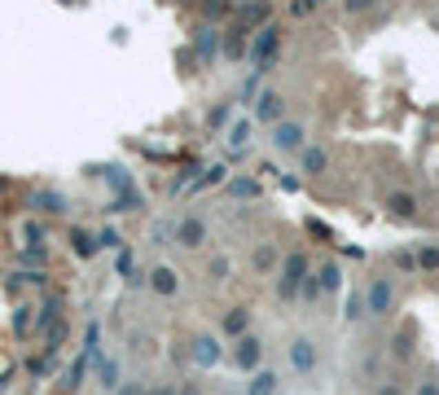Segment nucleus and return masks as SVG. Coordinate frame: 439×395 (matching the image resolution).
<instances>
[{"label": "nucleus", "mask_w": 439, "mask_h": 395, "mask_svg": "<svg viewBox=\"0 0 439 395\" xmlns=\"http://www.w3.org/2000/svg\"><path fill=\"white\" fill-rule=\"evenodd\" d=\"M272 145H277L281 154L303 150V128H299V123H277V132H272Z\"/></svg>", "instance_id": "7ed1b4c3"}, {"label": "nucleus", "mask_w": 439, "mask_h": 395, "mask_svg": "<svg viewBox=\"0 0 439 395\" xmlns=\"http://www.w3.org/2000/svg\"><path fill=\"white\" fill-rule=\"evenodd\" d=\"M369 312V303H365V294H347V316L356 321V316H365Z\"/></svg>", "instance_id": "6ab92c4d"}, {"label": "nucleus", "mask_w": 439, "mask_h": 395, "mask_svg": "<svg viewBox=\"0 0 439 395\" xmlns=\"http://www.w3.org/2000/svg\"><path fill=\"white\" fill-rule=\"evenodd\" d=\"M154 395H176V391H167V387H163V391H154Z\"/></svg>", "instance_id": "7c9ffc66"}, {"label": "nucleus", "mask_w": 439, "mask_h": 395, "mask_svg": "<svg viewBox=\"0 0 439 395\" xmlns=\"http://www.w3.org/2000/svg\"><path fill=\"white\" fill-rule=\"evenodd\" d=\"M418 395H439V382H431V378H426L422 387H418Z\"/></svg>", "instance_id": "a878e982"}, {"label": "nucleus", "mask_w": 439, "mask_h": 395, "mask_svg": "<svg viewBox=\"0 0 439 395\" xmlns=\"http://www.w3.org/2000/svg\"><path fill=\"white\" fill-rule=\"evenodd\" d=\"M391 211L400 220H409V215H418V202H413V194H391Z\"/></svg>", "instance_id": "4468645a"}, {"label": "nucleus", "mask_w": 439, "mask_h": 395, "mask_svg": "<svg viewBox=\"0 0 439 395\" xmlns=\"http://www.w3.org/2000/svg\"><path fill=\"white\" fill-rule=\"evenodd\" d=\"M255 88H259V70H255V75L242 83V101H251V97H255Z\"/></svg>", "instance_id": "b1692460"}, {"label": "nucleus", "mask_w": 439, "mask_h": 395, "mask_svg": "<svg viewBox=\"0 0 439 395\" xmlns=\"http://www.w3.org/2000/svg\"><path fill=\"white\" fill-rule=\"evenodd\" d=\"M198 49H203V57L216 53V31H198Z\"/></svg>", "instance_id": "aec40b11"}, {"label": "nucleus", "mask_w": 439, "mask_h": 395, "mask_svg": "<svg viewBox=\"0 0 439 395\" xmlns=\"http://www.w3.org/2000/svg\"><path fill=\"white\" fill-rule=\"evenodd\" d=\"M123 395H141V391H136V387H123Z\"/></svg>", "instance_id": "c85d7f7f"}, {"label": "nucleus", "mask_w": 439, "mask_h": 395, "mask_svg": "<svg viewBox=\"0 0 439 395\" xmlns=\"http://www.w3.org/2000/svg\"><path fill=\"white\" fill-rule=\"evenodd\" d=\"M242 18L246 22H268V5H264V0H251V5L242 9Z\"/></svg>", "instance_id": "f3484780"}, {"label": "nucleus", "mask_w": 439, "mask_h": 395, "mask_svg": "<svg viewBox=\"0 0 439 395\" xmlns=\"http://www.w3.org/2000/svg\"><path fill=\"white\" fill-rule=\"evenodd\" d=\"M114 382H119V369L105 361V365H101V387H114Z\"/></svg>", "instance_id": "5701e85b"}, {"label": "nucleus", "mask_w": 439, "mask_h": 395, "mask_svg": "<svg viewBox=\"0 0 439 395\" xmlns=\"http://www.w3.org/2000/svg\"><path fill=\"white\" fill-rule=\"evenodd\" d=\"M194 347H198V352H194L198 365H216V361H220V343H216V338H198Z\"/></svg>", "instance_id": "9d476101"}, {"label": "nucleus", "mask_w": 439, "mask_h": 395, "mask_svg": "<svg viewBox=\"0 0 439 395\" xmlns=\"http://www.w3.org/2000/svg\"><path fill=\"white\" fill-rule=\"evenodd\" d=\"M75 250H79V255H92V250H97V242H92L88 233H75Z\"/></svg>", "instance_id": "412c9836"}, {"label": "nucleus", "mask_w": 439, "mask_h": 395, "mask_svg": "<svg viewBox=\"0 0 439 395\" xmlns=\"http://www.w3.org/2000/svg\"><path fill=\"white\" fill-rule=\"evenodd\" d=\"M303 272H307V259H303V255H290L286 268H281L277 294H281V298H294V294H299V285H303Z\"/></svg>", "instance_id": "f257e3e1"}, {"label": "nucleus", "mask_w": 439, "mask_h": 395, "mask_svg": "<svg viewBox=\"0 0 439 395\" xmlns=\"http://www.w3.org/2000/svg\"><path fill=\"white\" fill-rule=\"evenodd\" d=\"M255 119H259V123H281V97H277V92H264V97H259Z\"/></svg>", "instance_id": "0eeeda50"}, {"label": "nucleus", "mask_w": 439, "mask_h": 395, "mask_svg": "<svg viewBox=\"0 0 439 395\" xmlns=\"http://www.w3.org/2000/svg\"><path fill=\"white\" fill-rule=\"evenodd\" d=\"M272 263H277V250H272V246H259V250H255V268H259V272H268Z\"/></svg>", "instance_id": "a211bd4d"}, {"label": "nucleus", "mask_w": 439, "mask_h": 395, "mask_svg": "<svg viewBox=\"0 0 439 395\" xmlns=\"http://www.w3.org/2000/svg\"><path fill=\"white\" fill-rule=\"evenodd\" d=\"M150 285H154L159 294H176V272H172V268H154V272H150Z\"/></svg>", "instance_id": "9b49d317"}, {"label": "nucleus", "mask_w": 439, "mask_h": 395, "mask_svg": "<svg viewBox=\"0 0 439 395\" xmlns=\"http://www.w3.org/2000/svg\"><path fill=\"white\" fill-rule=\"evenodd\" d=\"M181 395H198V387H185V391H181Z\"/></svg>", "instance_id": "c756f323"}, {"label": "nucleus", "mask_w": 439, "mask_h": 395, "mask_svg": "<svg viewBox=\"0 0 439 395\" xmlns=\"http://www.w3.org/2000/svg\"><path fill=\"white\" fill-rule=\"evenodd\" d=\"M203 237H207V229H203V220H194V215L176 224V242L181 246H203Z\"/></svg>", "instance_id": "423d86ee"}, {"label": "nucleus", "mask_w": 439, "mask_h": 395, "mask_svg": "<svg viewBox=\"0 0 439 395\" xmlns=\"http://www.w3.org/2000/svg\"><path fill=\"white\" fill-rule=\"evenodd\" d=\"M211 277H220V281L229 277V259H211Z\"/></svg>", "instance_id": "393cba45"}, {"label": "nucleus", "mask_w": 439, "mask_h": 395, "mask_svg": "<svg viewBox=\"0 0 439 395\" xmlns=\"http://www.w3.org/2000/svg\"><path fill=\"white\" fill-rule=\"evenodd\" d=\"M229 194H233V198H251V194H259V185L251 181V176H237V181L229 185Z\"/></svg>", "instance_id": "2eb2a0df"}, {"label": "nucleus", "mask_w": 439, "mask_h": 395, "mask_svg": "<svg viewBox=\"0 0 439 395\" xmlns=\"http://www.w3.org/2000/svg\"><path fill=\"white\" fill-rule=\"evenodd\" d=\"M272 49H277V27H264L259 31V40H255V70H264L268 66V57H272Z\"/></svg>", "instance_id": "39448f33"}, {"label": "nucleus", "mask_w": 439, "mask_h": 395, "mask_svg": "<svg viewBox=\"0 0 439 395\" xmlns=\"http://www.w3.org/2000/svg\"><path fill=\"white\" fill-rule=\"evenodd\" d=\"M246 321H251V316H246V307L229 312V316H224V334H242V330H246Z\"/></svg>", "instance_id": "dca6fc26"}, {"label": "nucleus", "mask_w": 439, "mask_h": 395, "mask_svg": "<svg viewBox=\"0 0 439 395\" xmlns=\"http://www.w3.org/2000/svg\"><path fill=\"white\" fill-rule=\"evenodd\" d=\"M251 128H255L251 119H237V123L229 128V145H233V150H246V141H251Z\"/></svg>", "instance_id": "f8f14e48"}, {"label": "nucleus", "mask_w": 439, "mask_h": 395, "mask_svg": "<svg viewBox=\"0 0 439 395\" xmlns=\"http://www.w3.org/2000/svg\"><path fill=\"white\" fill-rule=\"evenodd\" d=\"M325 163H329V159H325V150H316V145H312V150H303V172L321 176V172H325Z\"/></svg>", "instance_id": "ddd939ff"}, {"label": "nucleus", "mask_w": 439, "mask_h": 395, "mask_svg": "<svg viewBox=\"0 0 439 395\" xmlns=\"http://www.w3.org/2000/svg\"><path fill=\"white\" fill-rule=\"evenodd\" d=\"M418 263H422V268H439V250H435V246H426L422 255H418Z\"/></svg>", "instance_id": "4be33fe9"}, {"label": "nucleus", "mask_w": 439, "mask_h": 395, "mask_svg": "<svg viewBox=\"0 0 439 395\" xmlns=\"http://www.w3.org/2000/svg\"><path fill=\"white\" fill-rule=\"evenodd\" d=\"M378 395H400V387H382V391H378Z\"/></svg>", "instance_id": "cd10ccee"}, {"label": "nucleus", "mask_w": 439, "mask_h": 395, "mask_svg": "<svg viewBox=\"0 0 439 395\" xmlns=\"http://www.w3.org/2000/svg\"><path fill=\"white\" fill-rule=\"evenodd\" d=\"M374 5V0H347V9H351V14H360V9H369Z\"/></svg>", "instance_id": "bb28decb"}, {"label": "nucleus", "mask_w": 439, "mask_h": 395, "mask_svg": "<svg viewBox=\"0 0 439 395\" xmlns=\"http://www.w3.org/2000/svg\"><path fill=\"white\" fill-rule=\"evenodd\" d=\"M290 365H294V369H299V374H307V369H312V365H316V347H312V343H307V338H299V343H294V347H290Z\"/></svg>", "instance_id": "6e6552de"}, {"label": "nucleus", "mask_w": 439, "mask_h": 395, "mask_svg": "<svg viewBox=\"0 0 439 395\" xmlns=\"http://www.w3.org/2000/svg\"><path fill=\"white\" fill-rule=\"evenodd\" d=\"M365 303H369L374 316H387V312H391V281L378 277V281L369 285V294H365Z\"/></svg>", "instance_id": "20e7f679"}, {"label": "nucleus", "mask_w": 439, "mask_h": 395, "mask_svg": "<svg viewBox=\"0 0 439 395\" xmlns=\"http://www.w3.org/2000/svg\"><path fill=\"white\" fill-rule=\"evenodd\" d=\"M246 395H277V374L259 369V374L251 378V387H246Z\"/></svg>", "instance_id": "1a4fd4ad"}, {"label": "nucleus", "mask_w": 439, "mask_h": 395, "mask_svg": "<svg viewBox=\"0 0 439 395\" xmlns=\"http://www.w3.org/2000/svg\"><path fill=\"white\" fill-rule=\"evenodd\" d=\"M259 361H264V343L259 338H242L237 343V352H233V365L242 369V374H255Z\"/></svg>", "instance_id": "f03ea898"}]
</instances>
